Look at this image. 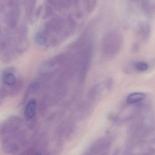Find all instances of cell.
I'll list each match as a JSON object with an SVG mask.
<instances>
[{"label":"cell","mask_w":155,"mask_h":155,"mask_svg":"<svg viewBox=\"0 0 155 155\" xmlns=\"http://www.w3.org/2000/svg\"><path fill=\"white\" fill-rule=\"evenodd\" d=\"M34 127H25L22 119L18 117H12L4 121L0 127L1 147L7 154H15L22 150L36 136L32 133Z\"/></svg>","instance_id":"obj_1"},{"label":"cell","mask_w":155,"mask_h":155,"mask_svg":"<svg viewBox=\"0 0 155 155\" xmlns=\"http://www.w3.org/2000/svg\"><path fill=\"white\" fill-rule=\"evenodd\" d=\"M48 140L44 135L37 136L17 155H52L47 148Z\"/></svg>","instance_id":"obj_2"},{"label":"cell","mask_w":155,"mask_h":155,"mask_svg":"<svg viewBox=\"0 0 155 155\" xmlns=\"http://www.w3.org/2000/svg\"><path fill=\"white\" fill-rule=\"evenodd\" d=\"M112 143V139L109 137H100L90 145L83 155H98L108 151Z\"/></svg>","instance_id":"obj_3"},{"label":"cell","mask_w":155,"mask_h":155,"mask_svg":"<svg viewBox=\"0 0 155 155\" xmlns=\"http://www.w3.org/2000/svg\"><path fill=\"white\" fill-rule=\"evenodd\" d=\"M1 81L4 88L12 90L15 92V89L18 88L19 79L17 75L13 70L6 69L4 70L1 74Z\"/></svg>","instance_id":"obj_4"},{"label":"cell","mask_w":155,"mask_h":155,"mask_svg":"<svg viewBox=\"0 0 155 155\" xmlns=\"http://www.w3.org/2000/svg\"><path fill=\"white\" fill-rule=\"evenodd\" d=\"M121 39L118 34H110L106 37L104 44L103 49L107 55L115 54L121 46Z\"/></svg>","instance_id":"obj_5"},{"label":"cell","mask_w":155,"mask_h":155,"mask_svg":"<svg viewBox=\"0 0 155 155\" xmlns=\"http://www.w3.org/2000/svg\"><path fill=\"white\" fill-rule=\"evenodd\" d=\"M76 129L75 124L72 122L63 123L56 128V137L59 141L68 139L74 134Z\"/></svg>","instance_id":"obj_6"},{"label":"cell","mask_w":155,"mask_h":155,"mask_svg":"<svg viewBox=\"0 0 155 155\" xmlns=\"http://www.w3.org/2000/svg\"><path fill=\"white\" fill-rule=\"evenodd\" d=\"M37 102L35 99L27 102L24 109V115L26 121L32 122L35 119L37 112Z\"/></svg>","instance_id":"obj_7"},{"label":"cell","mask_w":155,"mask_h":155,"mask_svg":"<svg viewBox=\"0 0 155 155\" xmlns=\"http://www.w3.org/2000/svg\"><path fill=\"white\" fill-rule=\"evenodd\" d=\"M144 94L140 92H135L130 94L126 98V103L130 105L135 104L142 102L145 98Z\"/></svg>","instance_id":"obj_8"},{"label":"cell","mask_w":155,"mask_h":155,"mask_svg":"<svg viewBox=\"0 0 155 155\" xmlns=\"http://www.w3.org/2000/svg\"><path fill=\"white\" fill-rule=\"evenodd\" d=\"M34 41L38 45H45L47 42V36L45 34L40 32L37 33L35 35Z\"/></svg>","instance_id":"obj_9"},{"label":"cell","mask_w":155,"mask_h":155,"mask_svg":"<svg viewBox=\"0 0 155 155\" xmlns=\"http://www.w3.org/2000/svg\"><path fill=\"white\" fill-rule=\"evenodd\" d=\"M134 66L136 70L140 72L146 71L149 68L148 64L143 61L136 62L134 64Z\"/></svg>","instance_id":"obj_10"},{"label":"cell","mask_w":155,"mask_h":155,"mask_svg":"<svg viewBox=\"0 0 155 155\" xmlns=\"http://www.w3.org/2000/svg\"><path fill=\"white\" fill-rule=\"evenodd\" d=\"M119 153V149H116L115 151L113 153V155H118Z\"/></svg>","instance_id":"obj_11"},{"label":"cell","mask_w":155,"mask_h":155,"mask_svg":"<svg viewBox=\"0 0 155 155\" xmlns=\"http://www.w3.org/2000/svg\"><path fill=\"white\" fill-rule=\"evenodd\" d=\"M98 155H108V151L103 152V153H101L99 154Z\"/></svg>","instance_id":"obj_12"},{"label":"cell","mask_w":155,"mask_h":155,"mask_svg":"<svg viewBox=\"0 0 155 155\" xmlns=\"http://www.w3.org/2000/svg\"><path fill=\"white\" fill-rule=\"evenodd\" d=\"M143 155H151L150 154L147 153V154H144Z\"/></svg>","instance_id":"obj_13"},{"label":"cell","mask_w":155,"mask_h":155,"mask_svg":"<svg viewBox=\"0 0 155 155\" xmlns=\"http://www.w3.org/2000/svg\"><path fill=\"white\" fill-rule=\"evenodd\" d=\"M132 1H135V0H132Z\"/></svg>","instance_id":"obj_14"}]
</instances>
